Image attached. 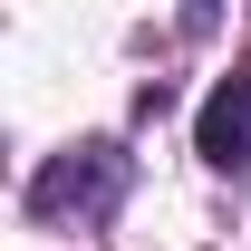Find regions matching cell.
I'll use <instances>...</instances> for the list:
<instances>
[{"mask_svg": "<svg viewBox=\"0 0 251 251\" xmlns=\"http://www.w3.org/2000/svg\"><path fill=\"white\" fill-rule=\"evenodd\" d=\"M116 193H126V155L106 135H87V145H68L29 174V213L39 222H97V213H116Z\"/></svg>", "mask_w": 251, "mask_h": 251, "instance_id": "1", "label": "cell"}, {"mask_svg": "<svg viewBox=\"0 0 251 251\" xmlns=\"http://www.w3.org/2000/svg\"><path fill=\"white\" fill-rule=\"evenodd\" d=\"M193 155L222 164V174L251 164V77H222V87L203 97V116H193Z\"/></svg>", "mask_w": 251, "mask_h": 251, "instance_id": "2", "label": "cell"}]
</instances>
